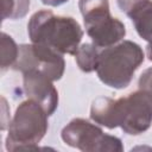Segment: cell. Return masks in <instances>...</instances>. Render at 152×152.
Masks as SVG:
<instances>
[{
  "label": "cell",
  "mask_w": 152,
  "mask_h": 152,
  "mask_svg": "<svg viewBox=\"0 0 152 152\" xmlns=\"http://www.w3.org/2000/svg\"><path fill=\"white\" fill-rule=\"evenodd\" d=\"M99 56L100 51L95 44L84 43L77 49L75 53V61L82 71L91 72L97 68Z\"/></svg>",
  "instance_id": "8fae6325"
},
{
  "label": "cell",
  "mask_w": 152,
  "mask_h": 152,
  "mask_svg": "<svg viewBox=\"0 0 152 152\" xmlns=\"http://www.w3.org/2000/svg\"><path fill=\"white\" fill-rule=\"evenodd\" d=\"M62 140L80 151L103 152V151H122L124 146L118 137L104 134L103 131L81 118L72 119L61 132Z\"/></svg>",
  "instance_id": "5b68a950"
},
{
  "label": "cell",
  "mask_w": 152,
  "mask_h": 152,
  "mask_svg": "<svg viewBox=\"0 0 152 152\" xmlns=\"http://www.w3.org/2000/svg\"><path fill=\"white\" fill-rule=\"evenodd\" d=\"M19 53V46L7 33H1V70L2 72L13 66Z\"/></svg>",
  "instance_id": "4fadbf2b"
},
{
  "label": "cell",
  "mask_w": 152,
  "mask_h": 152,
  "mask_svg": "<svg viewBox=\"0 0 152 152\" xmlns=\"http://www.w3.org/2000/svg\"><path fill=\"white\" fill-rule=\"evenodd\" d=\"M12 68L23 74L38 71L51 81H58L64 74L65 62L62 55L53 49L32 43L19 45L18 58Z\"/></svg>",
  "instance_id": "52a82bcc"
},
{
  "label": "cell",
  "mask_w": 152,
  "mask_h": 152,
  "mask_svg": "<svg viewBox=\"0 0 152 152\" xmlns=\"http://www.w3.org/2000/svg\"><path fill=\"white\" fill-rule=\"evenodd\" d=\"M48 113L34 100L28 99L21 102L8 124L6 138L7 151L36 150V145L48 132Z\"/></svg>",
  "instance_id": "3957f363"
},
{
  "label": "cell",
  "mask_w": 152,
  "mask_h": 152,
  "mask_svg": "<svg viewBox=\"0 0 152 152\" xmlns=\"http://www.w3.org/2000/svg\"><path fill=\"white\" fill-rule=\"evenodd\" d=\"M144 59L145 55L139 44L124 40L100 51L96 68L97 77L110 88L124 89L129 86L134 72Z\"/></svg>",
  "instance_id": "7a4b0ae2"
},
{
  "label": "cell",
  "mask_w": 152,
  "mask_h": 152,
  "mask_svg": "<svg viewBox=\"0 0 152 152\" xmlns=\"http://www.w3.org/2000/svg\"><path fill=\"white\" fill-rule=\"evenodd\" d=\"M90 118L96 124L109 129L118 127L115 121V100L106 96L94 100L90 108Z\"/></svg>",
  "instance_id": "30bf717a"
},
{
  "label": "cell",
  "mask_w": 152,
  "mask_h": 152,
  "mask_svg": "<svg viewBox=\"0 0 152 152\" xmlns=\"http://www.w3.org/2000/svg\"><path fill=\"white\" fill-rule=\"evenodd\" d=\"M66 1H68V0H42V2H43L44 5H48V6H53V7L59 6V5H62V4L66 2Z\"/></svg>",
  "instance_id": "2e32d148"
},
{
  "label": "cell",
  "mask_w": 152,
  "mask_h": 152,
  "mask_svg": "<svg viewBox=\"0 0 152 152\" xmlns=\"http://www.w3.org/2000/svg\"><path fill=\"white\" fill-rule=\"evenodd\" d=\"M138 86H139V89H144L152 94V66L146 69L140 75Z\"/></svg>",
  "instance_id": "5bb4252c"
},
{
  "label": "cell",
  "mask_w": 152,
  "mask_h": 152,
  "mask_svg": "<svg viewBox=\"0 0 152 152\" xmlns=\"http://www.w3.org/2000/svg\"><path fill=\"white\" fill-rule=\"evenodd\" d=\"M30 10V0H1L2 20H17L27 14Z\"/></svg>",
  "instance_id": "7c38bea8"
},
{
  "label": "cell",
  "mask_w": 152,
  "mask_h": 152,
  "mask_svg": "<svg viewBox=\"0 0 152 152\" xmlns=\"http://www.w3.org/2000/svg\"><path fill=\"white\" fill-rule=\"evenodd\" d=\"M45 75L38 71H27L23 74L24 91L28 99L37 101L50 116L58 106V91Z\"/></svg>",
  "instance_id": "ba28073f"
},
{
  "label": "cell",
  "mask_w": 152,
  "mask_h": 152,
  "mask_svg": "<svg viewBox=\"0 0 152 152\" xmlns=\"http://www.w3.org/2000/svg\"><path fill=\"white\" fill-rule=\"evenodd\" d=\"M86 32L97 48L115 45L126 36V27L118 18L112 17L108 0H78Z\"/></svg>",
  "instance_id": "277c9868"
},
{
  "label": "cell",
  "mask_w": 152,
  "mask_h": 152,
  "mask_svg": "<svg viewBox=\"0 0 152 152\" xmlns=\"http://www.w3.org/2000/svg\"><path fill=\"white\" fill-rule=\"evenodd\" d=\"M146 55H147L148 59L152 62V40H150L147 46H146Z\"/></svg>",
  "instance_id": "e0dca14e"
},
{
  "label": "cell",
  "mask_w": 152,
  "mask_h": 152,
  "mask_svg": "<svg viewBox=\"0 0 152 152\" xmlns=\"http://www.w3.org/2000/svg\"><path fill=\"white\" fill-rule=\"evenodd\" d=\"M141 0H116V4H118V6H119V8H120V11L121 12H124V13H128L138 2H140Z\"/></svg>",
  "instance_id": "9a60e30c"
},
{
  "label": "cell",
  "mask_w": 152,
  "mask_h": 152,
  "mask_svg": "<svg viewBox=\"0 0 152 152\" xmlns=\"http://www.w3.org/2000/svg\"><path fill=\"white\" fill-rule=\"evenodd\" d=\"M127 15L131 18L138 34L147 42L152 40V0H141Z\"/></svg>",
  "instance_id": "9c48e42d"
},
{
  "label": "cell",
  "mask_w": 152,
  "mask_h": 152,
  "mask_svg": "<svg viewBox=\"0 0 152 152\" xmlns=\"http://www.w3.org/2000/svg\"><path fill=\"white\" fill-rule=\"evenodd\" d=\"M115 121L127 134L146 132L152 124V94L139 89L115 100Z\"/></svg>",
  "instance_id": "8992f818"
},
{
  "label": "cell",
  "mask_w": 152,
  "mask_h": 152,
  "mask_svg": "<svg viewBox=\"0 0 152 152\" xmlns=\"http://www.w3.org/2000/svg\"><path fill=\"white\" fill-rule=\"evenodd\" d=\"M27 33L32 43L49 46L61 55H75L83 37V30L76 19L56 15L50 10L32 14Z\"/></svg>",
  "instance_id": "6da1fadb"
}]
</instances>
